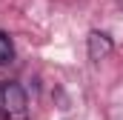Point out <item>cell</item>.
Here are the masks:
<instances>
[{
    "label": "cell",
    "mask_w": 123,
    "mask_h": 120,
    "mask_svg": "<svg viewBox=\"0 0 123 120\" xmlns=\"http://www.w3.org/2000/svg\"><path fill=\"white\" fill-rule=\"evenodd\" d=\"M29 117V97L17 80L0 83V120H26Z\"/></svg>",
    "instance_id": "1"
},
{
    "label": "cell",
    "mask_w": 123,
    "mask_h": 120,
    "mask_svg": "<svg viewBox=\"0 0 123 120\" xmlns=\"http://www.w3.org/2000/svg\"><path fill=\"white\" fill-rule=\"evenodd\" d=\"M112 49H115V43H112V37H109L106 31H97V29L89 31V37H86V52H89V60H92V63L106 60L112 54Z\"/></svg>",
    "instance_id": "2"
},
{
    "label": "cell",
    "mask_w": 123,
    "mask_h": 120,
    "mask_svg": "<svg viewBox=\"0 0 123 120\" xmlns=\"http://www.w3.org/2000/svg\"><path fill=\"white\" fill-rule=\"evenodd\" d=\"M14 63V43L6 31H0V66H9Z\"/></svg>",
    "instance_id": "3"
}]
</instances>
